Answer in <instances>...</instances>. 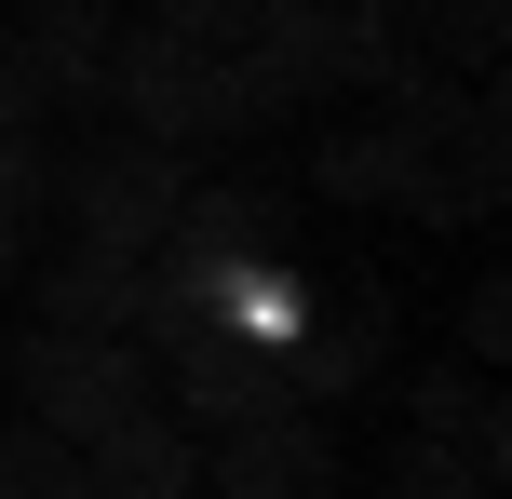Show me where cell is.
I'll use <instances>...</instances> for the list:
<instances>
[{
  "label": "cell",
  "instance_id": "obj_14",
  "mask_svg": "<svg viewBox=\"0 0 512 499\" xmlns=\"http://www.w3.org/2000/svg\"><path fill=\"white\" fill-rule=\"evenodd\" d=\"M0 499H81V446H54V432H0Z\"/></svg>",
  "mask_w": 512,
  "mask_h": 499
},
{
  "label": "cell",
  "instance_id": "obj_2",
  "mask_svg": "<svg viewBox=\"0 0 512 499\" xmlns=\"http://www.w3.org/2000/svg\"><path fill=\"white\" fill-rule=\"evenodd\" d=\"M54 203H68V243H108V257L149 270L176 243V203H189V162L135 149V135H95V149H54Z\"/></svg>",
  "mask_w": 512,
  "mask_h": 499
},
{
  "label": "cell",
  "instance_id": "obj_17",
  "mask_svg": "<svg viewBox=\"0 0 512 499\" xmlns=\"http://www.w3.org/2000/svg\"><path fill=\"white\" fill-rule=\"evenodd\" d=\"M0 135H41V81H27V54H14V27H0Z\"/></svg>",
  "mask_w": 512,
  "mask_h": 499
},
{
  "label": "cell",
  "instance_id": "obj_4",
  "mask_svg": "<svg viewBox=\"0 0 512 499\" xmlns=\"http://www.w3.org/2000/svg\"><path fill=\"white\" fill-rule=\"evenodd\" d=\"M162 378H176V405H162V419H176L189 446H230V432H256V419H283V405H297V392H283V365H270L256 338H230V324H203Z\"/></svg>",
  "mask_w": 512,
  "mask_h": 499
},
{
  "label": "cell",
  "instance_id": "obj_9",
  "mask_svg": "<svg viewBox=\"0 0 512 499\" xmlns=\"http://www.w3.org/2000/svg\"><path fill=\"white\" fill-rule=\"evenodd\" d=\"M81 499H203V446L149 405V419H122V432L81 446Z\"/></svg>",
  "mask_w": 512,
  "mask_h": 499
},
{
  "label": "cell",
  "instance_id": "obj_10",
  "mask_svg": "<svg viewBox=\"0 0 512 499\" xmlns=\"http://www.w3.org/2000/svg\"><path fill=\"white\" fill-rule=\"evenodd\" d=\"M405 432H432V446H459L472 459V473H512V419H499V392H486V378H472V365H418V392H405Z\"/></svg>",
  "mask_w": 512,
  "mask_h": 499
},
{
  "label": "cell",
  "instance_id": "obj_15",
  "mask_svg": "<svg viewBox=\"0 0 512 499\" xmlns=\"http://www.w3.org/2000/svg\"><path fill=\"white\" fill-rule=\"evenodd\" d=\"M459 351H472V378H499V365H512V284H499V270L459 297Z\"/></svg>",
  "mask_w": 512,
  "mask_h": 499
},
{
  "label": "cell",
  "instance_id": "obj_16",
  "mask_svg": "<svg viewBox=\"0 0 512 499\" xmlns=\"http://www.w3.org/2000/svg\"><path fill=\"white\" fill-rule=\"evenodd\" d=\"M41 203H54V149L41 135H0V230H27Z\"/></svg>",
  "mask_w": 512,
  "mask_h": 499
},
{
  "label": "cell",
  "instance_id": "obj_6",
  "mask_svg": "<svg viewBox=\"0 0 512 499\" xmlns=\"http://www.w3.org/2000/svg\"><path fill=\"white\" fill-rule=\"evenodd\" d=\"M203 486H216V499H337V486H351V459H337V432L310 419V405H283V419L203 446Z\"/></svg>",
  "mask_w": 512,
  "mask_h": 499
},
{
  "label": "cell",
  "instance_id": "obj_8",
  "mask_svg": "<svg viewBox=\"0 0 512 499\" xmlns=\"http://www.w3.org/2000/svg\"><path fill=\"white\" fill-rule=\"evenodd\" d=\"M135 297H149V270L108 257V243H68V257L27 270V324L41 338H135Z\"/></svg>",
  "mask_w": 512,
  "mask_h": 499
},
{
  "label": "cell",
  "instance_id": "obj_7",
  "mask_svg": "<svg viewBox=\"0 0 512 499\" xmlns=\"http://www.w3.org/2000/svg\"><path fill=\"white\" fill-rule=\"evenodd\" d=\"M0 27H14L41 108H108V68H122V14L108 0H14Z\"/></svg>",
  "mask_w": 512,
  "mask_h": 499
},
{
  "label": "cell",
  "instance_id": "obj_18",
  "mask_svg": "<svg viewBox=\"0 0 512 499\" xmlns=\"http://www.w3.org/2000/svg\"><path fill=\"white\" fill-rule=\"evenodd\" d=\"M27 284V230H0V297H14Z\"/></svg>",
  "mask_w": 512,
  "mask_h": 499
},
{
  "label": "cell",
  "instance_id": "obj_12",
  "mask_svg": "<svg viewBox=\"0 0 512 499\" xmlns=\"http://www.w3.org/2000/svg\"><path fill=\"white\" fill-rule=\"evenodd\" d=\"M270 14H283V0H149V27H162V41L216 54V68H243V54L270 41Z\"/></svg>",
  "mask_w": 512,
  "mask_h": 499
},
{
  "label": "cell",
  "instance_id": "obj_13",
  "mask_svg": "<svg viewBox=\"0 0 512 499\" xmlns=\"http://www.w3.org/2000/svg\"><path fill=\"white\" fill-rule=\"evenodd\" d=\"M378 499H499V486L472 473L459 446H432V432H405V446L378 459Z\"/></svg>",
  "mask_w": 512,
  "mask_h": 499
},
{
  "label": "cell",
  "instance_id": "obj_3",
  "mask_svg": "<svg viewBox=\"0 0 512 499\" xmlns=\"http://www.w3.org/2000/svg\"><path fill=\"white\" fill-rule=\"evenodd\" d=\"M14 378H27V432H54V446H95V432H122V419L162 405V365L135 338H41L27 324Z\"/></svg>",
  "mask_w": 512,
  "mask_h": 499
},
{
  "label": "cell",
  "instance_id": "obj_5",
  "mask_svg": "<svg viewBox=\"0 0 512 499\" xmlns=\"http://www.w3.org/2000/svg\"><path fill=\"white\" fill-rule=\"evenodd\" d=\"M391 365V297L378 284H364V270H351V284H310V311H297V338H283V392H297V405H337V392H364V378H378Z\"/></svg>",
  "mask_w": 512,
  "mask_h": 499
},
{
  "label": "cell",
  "instance_id": "obj_11",
  "mask_svg": "<svg viewBox=\"0 0 512 499\" xmlns=\"http://www.w3.org/2000/svg\"><path fill=\"white\" fill-rule=\"evenodd\" d=\"M283 189H324V203H405V122H337L324 149H297V176Z\"/></svg>",
  "mask_w": 512,
  "mask_h": 499
},
{
  "label": "cell",
  "instance_id": "obj_1",
  "mask_svg": "<svg viewBox=\"0 0 512 499\" xmlns=\"http://www.w3.org/2000/svg\"><path fill=\"white\" fill-rule=\"evenodd\" d=\"M108 108H122V135H135V149H162V162H189V149H243V135H270V122H256V95H243V68H216V54L162 41V27H122Z\"/></svg>",
  "mask_w": 512,
  "mask_h": 499
}]
</instances>
